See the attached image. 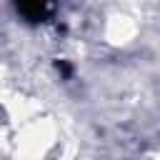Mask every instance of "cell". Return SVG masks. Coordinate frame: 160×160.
<instances>
[{"label":"cell","mask_w":160,"mask_h":160,"mask_svg":"<svg viewBox=\"0 0 160 160\" xmlns=\"http://www.w3.org/2000/svg\"><path fill=\"white\" fill-rule=\"evenodd\" d=\"M15 5L28 22H42L52 10V0H15Z\"/></svg>","instance_id":"1"}]
</instances>
